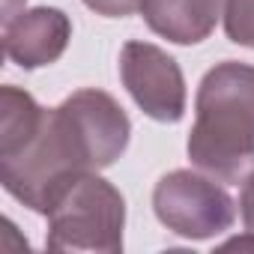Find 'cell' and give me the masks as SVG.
<instances>
[{
	"mask_svg": "<svg viewBox=\"0 0 254 254\" xmlns=\"http://www.w3.org/2000/svg\"><path fill=\"white\" fill-rule=\"evenodd\" d=\"M132 120L105 90H78L48 108L36 132L9 153H0V183L27 209H45L60 180L81 171L111 168L129 147Z\"/></svg>",
	"mask_w": 254,
	"mask_h": 254,
	"instance_id": "6da1fadb",
	"label": "cell"
},
{
	"mask_svg": "<svg viewBox=\"0 0 254 254\" xmlns=\"http://www.w3.org/2000/svg\"><path fill=\"white\" fill-rule=\"evenodd\" d=\"M189 159L215 180L239 183L254 168V66L215 63L194 99Z\"/></svg>",
	"mask_w": 254,
	"mask_h": 254,
	"instance_id": "7a4b0ae2",
	"label": "cell"
},
{
	"mask_svg": "<svg viewBox=\"0 0 254 254\" xmlns=\"http://www.w3.org/2000/svg\"><path fill=\"white\" fill-rule=\"evenodd\" d=\"M42 215L48 218L45 245L51 251H123L126 200L96 171L60 180L48 194Z\"/></svg>",
	"mask_w": 254,
	"mask_h": 254,
	"instance_id": "3957f363",
	"label": "cell"
},
{
	"mask_svg": "<svg viewBox=\"0 0 254 254\" xmlns=\"http://www.w3.org/2000/svg\"><path fill=\"white\" fill-rule=\"evenodd\" d=\"M156 218L177 236L203 242L233 227L236 203L215 177H200L194 171H171L153 189Z\"/></svg>",
	"mask_w": 254,
	"mask_h": 254,
	"instance_id": "277c9868",
	"label": "cell"
},
{
	"mask_svg": "<svg viewBox=\"0 0 254 254\" xmlns=\"http://www.w3.org/2000/svg\"><path fill=\"white\" fill-rule=\"evenodd\" d=\"M120 78L135 105L159 120L180 123L186 114V78L180 63L153 42H126L120 51Z\"/></svg>",
	"mask_w": 254,
	"mask_h": 254,
	"instance_id": "5b68a950",
	"label": "cell"
},
{
	"mask_svg": "<svg viewBox=\"0 0 254 254\" xmlns=\"http://www.w3.org/2000/svg\"><path fill=\"white\" fill-rule=\"evenodd\" d=\"M72 39V21L57 6L21 9L3 21V51L21 69H42L63 57Z\"/></svg>",
	"mask_w": 254,
	"mask_h": 254,
	"instance_id": "8992f818",
	"label": "cell"
},
{
	"mask_svg": "<svg viewBox=\"0 0 254 254\" xmlns=\"http://www.w3.org/2000/svg\"><path fill=\"white\" fill-rule=\"evenodd\" d=\"M221 6L224 0H144L141 15L156 36L174 45H197L215 30L224 15Z\"/></svg>",
	"mask_w": 254,
	"mask_h": 254,
	"instance_id": "52a82bcc",
	"label": "cell"
},
{
	"mask_svg": "<svg viewBox=\"0 0 254 254\" xmlns=\"http://www.w3.org/2000/svg\"><path fill=\"white\" fill-rule=\"evenodd\" d=\"M224 33L242 48H254V0H224Z\"/></svg>",
	"mask_w": 254,
	"mask_h": 254,
	"instance_id": "ba28073f",
	"label": "cell"
},
{
	"mask_svg": "<svg viewBox=\"0 0 254 254\" xmlns=\"http://www.w3.org/2000/svg\"><path fill=\"white\" fill-rule=\"evenodd\" d=\"M84 6L105 18H126L132 12H141L144 0H84Z\"/></svg>",
	"mask_w": 254,
	"mask_h": 254,
	"instance_id": "9c48e42d",
	"label": "cell"
},
{
	"mask_svg": "<svg viewBox=\"0 0 254 254\" xmlns=\"http://www.w3.org/2000/svg\"><path fill=\"white\" fill-rule=\"evenodd\" d=\"M239 215H242V224L245 230L254 233V174L245 177L242 183V194H239Z\"/></svg>",
	"mask_w": 254,
	"mask_h": 254,
	"instance_id": "30bf717a",
	"label": "cell"
},
{
	"mask_svg": "<svg viewBox=\"0 0 254 254\" xmlns=\"http://www.w3.org/2000/svg\"><path fill=\"white\" fill-rule=\"evenodd\" d=\"M233 248H239V251H254V233L245 230V236H233V239H227V242L221 245V251H233Z\"/></svg>",
	"mask_w": 254,
	"mask_h": 254,
	"instance_id": "8fae6325",
	"label": "cell"
},
{
	"mask_svg": "<svg viewBox=\"0 0 254 254\" xmlns=\"http://www.w3.org/2000/svg\"><path fill=\"white\" fill-rule=\"evenodd\" d=\"M18 3L24 6V0H3V21H9V18H15L21 9H18Z\"/></svg>",
	"mask_w": 254,
	"mask_h": 254,
	"instance_id": "7c38bea8",
	"label": "cell"
}]
</instances>
